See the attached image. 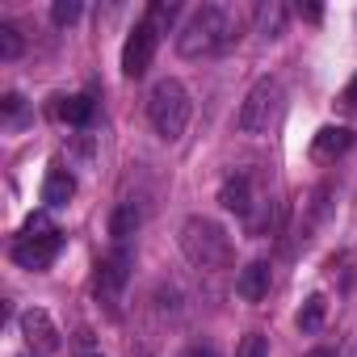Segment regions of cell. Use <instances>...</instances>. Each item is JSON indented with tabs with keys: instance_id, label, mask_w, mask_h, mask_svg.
I'll use <instances>...</instances> for the list:
<instances>
[{
	"instance_id": "cb8c5ba5",
	"label": "cell",
	"mask_w": 357,
	"mask_h": 357,
	"mask_svg": "<svg viewBox=\"0 0 357 357\" xmlns=\"http://www.w3.org/2000/svg\"><path fill=\"white\" fill-rule=\"evenodd\" d=\"M84 357H101V353H84Z\"/></svg>"
},
{
	"instance_id": "30bf717a",
	"label": "cell",
	"mask_w": 357,
	"mask_h": 357,
	"mask_svg": "<svg viewBox=\"0 0 357 357\" xmlns=\"http://www.w3.org/2000/svg\"><path fill=\"white\" fill-rule=\"evenodd\" d=\"M269 282H273L269 261H248V265L240 269V278H236V294L248 298V303H261V298L269 294Z\"/></svg>"
},
{
	"instance_id": "d4e9b609",
	"label": "cell",
	"mask_w": 357,
	"mask_h": 357,
	"mask_svg": "<svg viewBox=\"0 0 357 357\" xmlns=\"http://www.w3.org/2000/svg\"><path fill=\"white\" fill-rule=\"evenodd\" d=\"M26 357H38V353H26Z\"/></svg>"
},
{
	"instance_id": "8fae6325",
	"label": "cell",
	"mask_w": 357,
	"mask_h": 357,
	"mask_svg": "<svg viewBox=\"0 0 357 357\" xmlns=\"http://www.w3.org/2000/svg\"><path fill=\"white\" fill-rule=\"evenodd\" d=\"M72 194H76V176H72L63 164L47 168V176H43V202H47V206H68Z\"/></svg>"
},
{
	"instance_id": "9a60e30c",
	"label": "cell",
	"mask_w": 357,
	"mask_h": 357,
	"mask_svg": "<svg viewBox=\"0 0 357 357\" xmlns=\"http://www.w3.org/2000/svg\"><path fill=\"white\" fill-rule=\"evenodd\" d=\"M324 315H328V298H324V294H311V298L298 307V328H303V332H319V328H324Z\"/></svg>"
},
{
	"instance_id": "4fadbf2b",
	"label": "cell",
	"mask_w": 357,
	"mask_h": 357,
	"mask_svg": "<svg viewBox=\"0 0 357 357\" xmlns=\"http://www.w3.org/2000/svg\"><path fill=\"white\" fill-rule=\"evenodd\" d=\"M349 147H353V130H344V126H324L315 135V155H340Z\"/></svg>"
},
{
	"instance_id": "5bb4252c",
	"label": "cell",
	"mask_w": 357,
	"mask_h": 357,
	"mask_svg": "<svg viewBox=\"0 0 357 357\" xmlns=\"http://www.w3.org/2000/svg\"><path fill=\"white\" fill-rule=\"evenodd\" d=\"M135 227H139V211H135L130 202H122V206L114 211V219H109V236H114V244H126V240L135 236Z\"/></svg>"
},
{
	"instance_id": "7402d4cb",
	"label": "cell",
	"mask_w": 357,
	"mask_h": 357,
	"mask_svg": "<svg viewBox=\"0 0 357 357\" xmlns=\"http://www.w3.org/2000/svg\"><path fill=\"white\" fill-rule=\"evenodd\" d=\"M344 101H349V105H357V80L349 84V93H344Z\"/></svg>"
},
{
	"instance_id": "ffe728a7",
	"label": "cell",
	"mask_w": 357,
	"mask_h": 357,
	"mask_svg": "<svg viewBox=\"0 0 357 357\" xmlns=\"http://www.w3.org/2000/svg\"><path fill=\"white\" fill-rule=\"evenodd\" d=\"M5 114H9V122H17V114H22V97H17V93L5 97Z\"/></svg>"
},
{
	"instance_id": "e0dca14e",
	"label": "cell",
	"mask_w": 357,
	"mask_h": 357,
	"mask_svg": "<svg viewBox=\"0 0 357 357\" xmlns=\"http://www.w3.org/2000/svg\"><path fill=\"white\" fill-rule=\"evenodd\" d=\"M282 26H286V9H282V5H265V9H261V34H265V38H278Z\"/></svg>"
},
{
	"instance_id": "ac0fdd59",
	"label": "cell",
	"mask_w": 357,
	"mask_h": 357,
	"mask_svg": "<svg viewBox=\"0 0 357 357\" xmlns=\"http://www.w3.org/2000/svg\"><path fill=\"white\" fill-rule=\"evenodd\" d=\"M236 357H269V336H265V332H248V336L236 344Z\"/></svg>"
},
{
	"instance_id": "5b68a950",
	"label": "cell",
	"mask_w": 357,
	"mask_h": 357,
	"mask_svg": "<svg viewBox=\"0 0 357 357\" xmlns=\"http://www.w3.org/2000/svg\"><path fill=\"white\" fill-rule=\"evenodd\" d=\"M278 101H282V84L273 76H261L240 101V114H236L240 135H265L269 122L278 118Z\"/></svg>"
},
{
	"instance_id": "44dd1931",
	"label": "cell",
	"mask_w": 357,
	"mask_h": 357,
	"mask_svg": "<svg viewBox=\"0 0 357 357\" xmlns=\"http://www.w3.org/2000/svg\"><path fill=\"white\" fill-rule=\"evenodd\" d=\"M181 357H219V353H215V344H190Z\"/></svg>"
},
{
	"instance_id": "6da1fadb",
	"label": "cell",
	"mask_w": 357,
	"mask_h": 357,
	"mask_svg": "<svg viewBox=\"0 0 357 357\" xmlns=\"http://www.w3.org/2000/svg\"><path fill=\"white\" fill-rule=\"evenodd\" d=\"M240 30H244V13L231 9V5H198L181 34H176V51L185 59H206V55H219L227 47L240 43Z\"/></svg>"
},
{
	"instance_id": "7a4b0ae2",
	"label": "cell",
	"mask_w": 357,
	"mask_h": 357,
	"mask_svg": "<svg viewBox=\"0 0 357 357\" xmlns=\"http://www.w3.org/2000/svg\"><path fill=\"white\" fill-rule=\"evenodd\" d=\"M181 252H185V261H190L194 269L215 273V269H223V265L231 261V236H227L215 219L190 215V219L181 223Z\"/></svg>"
},
{
	"instance_id": "9c48e42d",
	"label": "cell",
	"mask_w": 357,
	"mask_h": 357,
	"mask_svg": "<svg viewBox=\"0 0 357 357\" xmlns=\"http://www.w3.org/2000/svg\"><path fill=\"white\" fill-rule=\"evenodd\" d=\"M219 202H223V211H231V215H240V219H252V211H257V194H252V176L248 172H231L227 181H223V190H219Z\"/></svg>"
},
{
	"instance_id": "52a82bcc",
	"label": "cell",
	"mask_w": 357,
	"mask_h": 357,
	"mask_svg": "<svg viewBox=\"0 0 357 357\" xmlns=\"http://www.w3.org/2000/svg\"><path fill=\"white\" fill-rule=\"evenodd\" d=\"M155 47H160V30L151 26V22H135V30L126 34V47H122V76H130V80H139L147 68H151V59H155Z\"/></svg>"
},
{
	"instance_id": "ba28073f",
	"label": "cell",
	"mask_w": 357,
	"mask_h": 357,
	"mask_svg": "<svg viewBox=\"0 0 357 357\" xmlns=\"http://www.w3.org/2000/svg\"><path fill=\"white\" fill-rule=\"evenodd\" d=\"M22 336L30 340V349H34L38 357L59 349V328H55V319H51L43 307H30V311H22Z\"/></svg>"
},
{
	"instance_id": "277c9868",
	"label": "cell",
	"mask_w": 357,
	"mask_h": 357,
	"mask_svg": "<svg viewBox=\"0 0 357 357\" xmlns=\"http://www.w3.org/2000/svg\"><path fill=\"white\" fill-rule=\"evenodd\" d=\"M59 248H63L59 227H55L47 215H34V219H26L22 236L13 240V261H17L22 269H47V265L59 257Z\"/></svg>"
},
{
	"instance_id": "d6986e66",
	"label": "cell",
	"mask_w": 357,
	"mask_h": 357,
	"mask_svg": "<svg viewBox=\"0 0 357 357\" xmlns=\"http://www.w3.org/2000/svg\"><path fill=\"white\" fill-rule=\"evenodd\" d=\"M80 17V5H76V0H55V5H51V22L55 26H72Z\"/></svg>"
},
{
	"instance_id": "7c38bea8",
	"label": "cell",
	"mask_w": 357,
	"mask_h": 357,
	"mask_svg": "<svg viewBox=\"0 0 357 357\" xmlns=\"http://www.w3.org/2000/svg\"><path fill=\"white\" fill-rule=\"evenodd\" d=\"M55 118H59V122H72V126L93 122V97H84V93H76V97H59V101H55Z\"/></svg>"
},
{
	"instance_id": "3957f363",
	"label": "cell",
	"mask_w": 357,
	"mask_h": 357,
	"mask_svg": "<svg viewBox=\"0 0 357 357\" xmlns=\"http://www.w3.org/2000/svg\"><path fill=\"white\" fill-rule=\"evenodd\" d=\"M190 114H194V101H190V89L181 84V80H160L155 89H151V97H147V118H151V126H155V135L164 139V143H176L185 135V126H190Z\"/></svg>"
},
{
	"instance_id": "603a6c76",
	"label": "cell",
	"mask_w": 357,
	"mask_h": 357,
	"mask_svg": "<svg viewBox=\"0 0 357 357\" xmlns=\"http://www.w3.org/2000/svg\"><path fill=\"white\" fill-rule=\"evenodd\" d=\"M307 357H340V353H332V349H311Z\"/></svg>"
},
{
	"instance_id": "2e32d148",
	"label": "cell",
	"mask_w": 357,
	"mask_h": 357,
	"mask_svg": "<svg viewBox=\"0 0 357 357\" xmlns=\"http://www.w3.org/2000/svg\"><path fill=\"white\" fill-rule=\"evenodd\" d=\"M22 51H26V38H22V30H17L13 22H0V59H5V63H13Z\"/></svg>"
},
{
	"instance_id": "8992f818",
	"label": "cell",
	"mask_w": 357,
	"mask_h": 357,
	"mask_svg": "<svg viewBox=\"0 0 357 357\" xmlns=\"http://www.w3.org/2000/svg\"><path fill=\"white\" fill-rule=\"evenodd\" d=\"M130 265H135V257H130V248L126 244H114L101 261H97V273H93V290H97V298L101 303H118L122 298V290H126V282H130Z\"/></svg>"
}]
</instances>
